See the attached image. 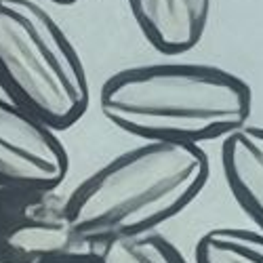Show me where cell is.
<instances>
[{"label": "cell", "mask_w": 263, "mask_h": 263, "mask_svg": "<svg viewBox=\"0 0 263 263\" xmlns=\"http://www.w3.org/2000/svg\"><path fill=\"white\" fill-rule=\"evenodd\" d=\"M40 263H99L97 255L91 249H84V251H76V253H68V255H61V257H53L47 261H40Z\"/></svg>", "instance_id": "obj_10"}, {"label": "cell", "mask_w": 263, "mask_h": 263, "mask_svg": "<svg viewBox=\"0 0 263 263\" xmlns=\"http://www.w3.org/2000/svg\"><path fill=\"white\" fill-rule=\"evenodd\" d=\"M68 173L57 130L0 95V190H59Z\"/></svg>", "instance_id": "obj_5"}, {"label": "cell", "mask_w": 263, "mask_h": 263, "mask_svg": "<svg viewBox=\"0 0 263 263\" xmlns=\"http://www.w3.org/2000/svg\"><path fill=\"white\" fill-rule=\"evenodd\" d=\"M0 91L57 133L89 109L82 57L36 0H0Z\"/></svg>", "instance_id": "obj_3"}, {"label": "cell", "mask_w": 263, "mask_h": 263, "mask_svg": "<svg viewBox=\"0 0 263 263\" xmlns=\"http://www.w3.org/2000/svg\"><path fill=\"white\" fill-rule=\"evenodd\" d=\"M202 145L143 141L107 160L68 196L70 223L86 249L156 232L183 213L209 181Z\"/></svg>", "instance_id": "obj_2"}, {"label": "cell", "mask_w": 263, "mask_h": 263, "mask_svg": "<svg viewBox=\"0 0 263 263\" xmlns=\"http://www.w3.org/2000/svg\"><path fill=\"white\" fill-rule=\"evenodd\" d=\"M196 263H263V232L213 228L196 242Z\"/></svg>", "instance_id": "obj_8"}, {"label": "cell", "mask_w": 263, "mask_h": 263, "mask_svg": "<svg viewBox=\"0 0 263 263\" xmlns=\"http://www.w3.org/2000/svg\"><path fill=\"white\" fill-rule=\"evenodd\" d=\"M99 109L137 139L202 145L249 124L253 91L238 74L217 65L160 61L107 76Z\"/></svg>", "instance_id": "obj_1"}, {"label": "cell", "mask_w": 263, "mask_h": 263, "mask_svg": "<svg viewBox=\"0 0 263 263\" xmlns=\"http://www.w3.org/2000/svg\"><path fill=\"white\" fill-rule=\"evenodd\" d=\"M143 38L166 57H177L200 45L213 0H126Z\"/></svg>", "instance_id": "obj_6"}, {"label": "cell", "mask_w": 263, "mask_h": 263, "mask_svg": "<svg viewBox=\"0 0 263 263\" xmlns=\"http://www.w3.org/2000/svg\"><path fill=\"white\" fill-rule=\"evenodd\" d=\"M91 251L97 255L99 263H190L158 230L107 240Z\"/></svg>", "instance_id": "obj_9"}, {"label": "cell", "mask_w": 263, "mask_h": 263, "mask_svg": "<svg viewBox=\"0 0 263 263\" xmlns=\"http://www.w3.org/2000/svg\"><path fill=\"white\" fill-rule=\"evenodd\" d=\"M221 171L236 204L263 232V126L245 124L221 139Z\"/></svg>", "instance_id": "obj_7"}, {"label": "cell", "mask_w": 263, "mask_h": 263, "mask_svg": "<svg viewBox=\"0 0 263 263\" xmlns=\"http://www.w3.org/2000/svg\"><path fill=\"white\" fill-rule=\"evenodd\" d=\"M53 5H61V7H70V5H74V3H78V0H51Z\"/></svg>", "instance_id": "obj_11"}, {"label": "cell", "mask_w": 263, "mask_h": 263, "mask_svg": "<svg viewBox=\"0 0 263 263\" xmlns=\"http://www.w3.org/2000/svg\"><path fill=\"white\" fill-rule=\"evenodd\" d=\"M84 249L59 190H0V263H40Z\"/></svg>", "instance_id": "obj_4"}]
</instances>
